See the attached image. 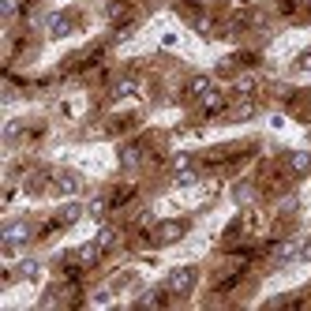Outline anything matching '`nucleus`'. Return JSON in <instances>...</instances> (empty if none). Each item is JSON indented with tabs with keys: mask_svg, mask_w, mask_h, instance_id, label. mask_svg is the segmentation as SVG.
Instances as JSON below:
<instances>
[{
	"mask_svg": "<svg viewBox=\"0 0 311 311\" xmlns=\"http://www.w3.org/2000/svg\"><path fill=\"white\" fill-rule=\"evenodd\" d=\"M26 237H30V229H26L23 221H12V225L4 229V244H8V248H19V244H23Z\"/></svg>",
	"mask_w": 311,
	"mask_h": 311,
	"instance_id": "obj_1",
	"label": "nucleus"
},
{
	"mask_svg": "<svg viewBox=\"0 0 311 311\" xmlns=\"http://www.w3.org/2000/svg\"><path fill=\"white\" fill-rule=\"evenodd\" d=\"M307 165H311V158H307V154H293V169H296V173H304Z\"/></svg>",
	"mask_w": 311,
	"mask_h": 311,
	"instance_id": "obj_2",
	"label": "nucleus"
},
{
	"mask_svg": "<svg viewBox=\"0 0 311 311\" xmlns=\"http://www.w3.org/2000/svg\"><path fill=\"white\" fill-rule=\"evenodd\" d=\"M191 90H195V94H206V90H210V79H203V75H199V79L191 83Z\"/></svg>",
	"mask_w": 311,
	"mask_h": 311,
	"instance_id": "obj_3",
	"label": "nucleus"
}]
</instances>
